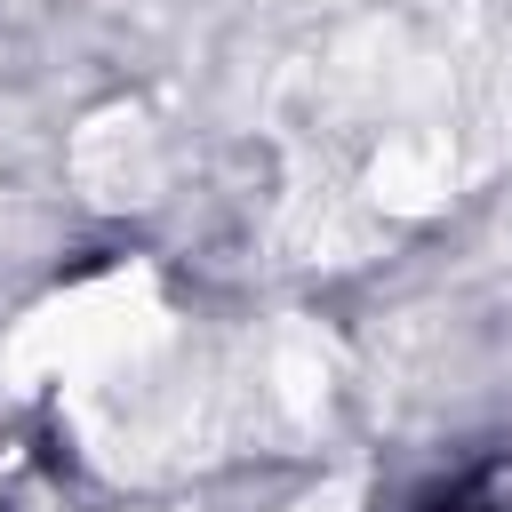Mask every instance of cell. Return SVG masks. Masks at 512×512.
I'll return each instance as SVG.
<instances>
[{
    "label": "cell",
    "instance_id": "obj_2",
    "mask_svg": "<svg viewBox=\"0 0 512 512\" xmlns=\"http://www.w3.org/2000/svg\"><path fill=\"white\" fill-rule=\"evenodd\" d=\"M288 512H352V488H320V496H304V504H288Z\"/></svg>",
    "mask_w": 512,
    "mask_h": 512
},
{
    "label": "cell",
    "instance_id": "obj_1",
    "mask_svg": "<svg viewBox=\"0 0 512 512\" xmlns=\"http://www.w3.org/2000/svg\"><path fill=\"white\" fill-rule=\"evenodd\" d=\"M160 336V304H152V280L144 272H104V280H80L64 288L56 304H40L16 336V368L32 376H96L128 352H144Z\"/></svg>",
    "mask_w": 512,
    "mask_h": 512
}]
</instances>
